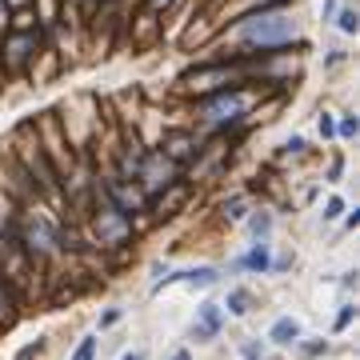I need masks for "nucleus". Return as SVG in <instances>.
Instances as JSON below:
<instances>
[{"label": "nucleus", "instance_id": "obj_1", "mask_svg": "<svg viewBox=\"0 0 360 360\" xmlns=\"http://www.w3.org/2000/svg\"><path fill=\"white\" fill-rule=\"evenodd\" d=\"M229 40L236 44V52H229L232 60H240V56H281L284 49L304 44L300 25H296V16L288 8H257V13H245L224 32V44Z\"/></svg>", "mask_w": 360, "mask_h": 360}, {"label": "nucleus", "instance_id": "obj_2", "mask_svg": "<svg viewBox=\"0 0 360 360\" xmlns=\"http://www.w3.org/2000/svg\"><path fill=\"white\" fill-rule=\"evenodd\" d=\"M252 101H257V92L240 89V84H236V89L208 92L205 101L196 104V120H200V124H208V129H229V124H236L240 116H248Z\"/></svg>", "mask_w": 360, "mask_h": 360}, {"label": "nucleus", "instance_id": "obj_3", "mask_svg": "<svg viewBox=\"0 0 360 360\" xmlns=\"http://www.w3.org/2000/svg\"><path fill=\"white\" fill-rule=\"evenodd\" d=\"M141 184L148 188V193H160V188H168V184H176V176H180V165L172 160V156H165L160 148L156 153H148L144 156V165H141Z\"/></svg>", "mask_w": 360, "mask_h": 360}, {"label": "nucleus", "instance_id": "obj_4", "mask_svg": "<svg viewBox=\"0 0 360 360\" xmlns=\"http://www.w3.org/2000/svg\"><path fill=\"white\" fill-rule=\"evenodd\" d=\"M32 56H40V32L37 28H32V32H8V37H4V65L13 68V72H20Z\"/></svg>", "mask_w": 360, "mask_h": 360}, {"label": "nucleus", "instance_id": "obj_5", "mask_svg": "<svg viewBox=\"0 0 360 360\" xmlns=\"http://www.w3.org/2000/svg\"><path fill=\"white\" fill-rule=\"evenodd\" d=\"M160 153H165V156H172L176 165H184L188 156H196V153H200V141H196L193 132H168V136H165V148H160Z\"/></svg>", "mask_w": 360, "mask_h": 360}, {"label": "nucleus", "instance_id": "obj_6", "mask_svg": "<svg viewBox=\"0 0 360 360\" xmlns=\"http://www.w3.org/2000/svg\"><path fill=\"white\" fill-rule=\"evenodd\" d=\"M269 340L272 345H296V340H300V324H296L292 316H281V321L272 324Z\"/></svg>", "mask_w": 360, "mask_h": 360}, {"label": "nucleus", "instance_id": "obj_7", "mask_svg": "<svg viewBox=\"0 0 360 360\" xmlns=\"http://www.w3.org/2000/svg\"><path fill=\"white\" fill-rule=\"evenodd\" d=\"M220 328V309L217 304H200V328H193L196 340H208V336H217Z\"/></svg>", "mask_w": 360, "mask_h": 360}, {"label": "nucleus", "instance_id": "obj_8", "mask_svg": "<svg viewBox=\"0 0 360 360\" xmlns=\"http://www.w3.org/2000/svg\"><path fill=\"white\" fill-rule=\"evenodd\" d=\"M108 193H112L124 208H141V193H136L132 184H124V180H108Z\"/></svg>", "mask_w": 360, "mask_h": 360}, {"label": "nucleus", "instance_id": "obj_9", "mask_svg": "<svg viewBox=\"0 0 360 360\" xmlns=\"http://www.w3.org/2000/svg\"><path fill=\"white\" fill-rule=\"evenodd\" d=\"M333 25L340 28L345 37H356V28H360V16H356V8H352V4H345V8H336Z\"/></svg>", "mask_w": 360, "mask_h": 360}, {"label": "nucleus", "instance_id": "obj_10", "mask_svg": "<svg viewBox=\"0 0 360 360\" xmlns=\"http://www.w3.org/2000/svg\"><path fill=\"white\" fill-rule=\"evenodd\" d=\"M336 136H340V141H352V136H356V116L352 112H345L336 120Z\"/></svg>", "mask_w": 360, "mask_h": 360}, {"label": "nucleus", "instance_id": "obj_11", "mask_svg": "<svg viewBox=\"0 0 360 360\" xmlns=\"http://www.w3.org/2000/svg\"><path fill=\"white\" fill-rule=\"evenodd\" d=\"M316 132H321L324 141H333V136H336V116L333 112H321V116H316Z\"/></svg>", "mask_w": 360, "mask_h": 360}, {"label": "nucleus", "instance_id": "obj_12", "mask_svg": "<svg viewBox=\"0 0 360 360\" xmlns=\"http://www.w3.org/2000/svg\"><path fill=\"white\" fill-rule=\"evenodd\" d=\"M229 309L236 312V316H245V312H248V292H245V288H236V292H229Z\"/></svg>", "mask_w": 360, "mask_h": 360}, {"label": "nucleus", "instance_id": "obj_13", "mask_svg": "<svg viewBox=\"0 0 360 360\" xmlns=\"http://www.w3.org/2000/svg\"><path fill=\"white\" fill-rule=\"evenodd\" d=\"M92 352H96V336H84L77 345V352H72V360H92Z\"/></svg>", "mask_w": 360, "mask_h": 360}, {"label": "nucleus", "instance_id": "obj_14", "mask_svg": "<svg viewBox=\"0 0 360 360\" xmlns=\"http://www.w3.org/2000/svg\"><path fill=\"white\" fill-rule=\"evenodd\" d=\"M248 13H257V8H284V0H240Z\"/></svg>", "mask_w": 360, "mask_h": 360}, {"label": "nucleus", "instance_id": "obj_15", "mask_svg": "<svg viewBox=\"0 0 360 360\" xmlns=\"http://www.w3.org/2000/svg\"><path fill=\"white\" fill-rule=\"evenodd\" d=\"M248 264H252V269H269V252H264V248H252V257H248Z\"/></svg>", "mask_w": 360, "mask_h": 360}, {"label": "nucleus", "instance_id": "obj_16", "mask_svg": "<svg viewBox=\"0 0 360 360\" xmlns=\"http://www.w3.org/2000/svg\"><path fill=\"white\" fill-rule=\"evenodd\" d=\"M340 212H345V200H340V196H333V200H328V208H324V220H336Z\"/></svg>", "mask_w": 360, "mask_h": 360}, {"label": "nucleus", "instance_id": "obj_17", "mask_svg": "<svg viewBox=\"0 0 360 360\" xmlns=\"http://www.w3.org/2000/svg\"><path fill=\"white\" fill-rule=\"evenodd\" d=\"M336 8H340V0H324V4H321V16H324V25H333Z\"/></svg>", "mask_w": 360, "mask_h": 360}, {"label": "nucleus", "instance_id": "obj_18", "mask_svg": "<svg viewBox=\"0 0 360 360\" xmlns=\"http://www.w3.org/2000/svg\"><path fill=\"white\" fill-rule=\"evenodd\" d=\"M284 153L300 156V153H304V141H300V136H292V141H284Z\"/></svg>", "mask_w": 360, "mask_h": 360}, {"label": "nucleus", "instance_id": "obj_19", "mask_svg": "<svg viewBox=\"0 0 360 360\" xmlns=\"http://www.w3.org/2000/svg\"><path fill=\"white\" fill-rule=\"evenodd\" d=\"M172 4H176V0H148V8H153V13H168Z\"/></svg>", "mask_w": 360, "mask_h": 360}, {"label": "nucleus", "instance_id": "obj_20", "mask_svg": "<svg viewBox=\"0 0 360 360\" xmlns=\"http://www.w3.org/2000/svg\"><path fill=\"white\" fill-rule=\"evenodd\" d=\"M340 60H345V52H340V49H328V56H324V65L333 68V65H340Z\"/></svg>", "mask_w": 360, "mask_h": 360}, {"label": "nucleus", "instance_id": "obj_21", "mask_svg": "<svg viewBox=\"0 0 360 360\" xmlns=\"http://www.w3.org/2000/svg\"><path fill=\"white\" fill-rule=\"evenodd\" d=\"M4 4H8V13H16V8H32L37 0H4Z\"/></svg>", "mask_w": 360, "mask_h": 360}, {"label": "nucleus", "instance_id": "obj_22", "mask_svg": "<svg viewBox=\"0 0 360 360\" xmlns=\"http://www.w3.org/2000/svg\"><path fill=\"white\" fill-rule=\"evenodd\" d=\"M8 25V4H4V0H0V28Z\"/></svg>", "mask_w": 360, "mask_h": 360}, {"label": "nucleus", "instance_id": "obj_23", "mask_svg": "<svg viewBox=\"0 0 360 360\" xmlns=\"http://www.w3.org/2000/svg\"><path fill=\"white\" fill-rule=\"evenodd\" d=\"M120 360H144V352H129V356H120Z\"/></svg>", "mask_w": 360, "mask_h": 360}, {"label": "nucleus", "instance_id": "obj_24", "mask_svg": "<svg viewBox=\"0 0 360 360\" xmlns=\"http://www.w3.org/2000/svg\"><path fill=\"white\" fill-rule=\"evenodd\" d=\"M172 360H188V352H184V348H180V352H172Z\"/></svg>", "mask_w": 360, "mask_h": 360}, {"label": "nucleus", "instance_id": "obj_25", "mask_svg": "<svg viewBox=\"0 0 360 360\" xmlns=\"http://www.w3.org/2000/svg\"><path fill=\"white\" fill-rule=\"evenodd\" d=\"M72 4H96V0H72Z\"/></svg>", "mask_w": 360, "mask_h": 360}, {"label": "nucleus", "instance_id": "obj_26", "mask_svg": "<svg viewBox=\"0 0 360 360\" xmlns=\"http://www.w3.org/2000/svg\"><path fill=\"white\" fill-rule=\"evenodd\" d=\"M96 4H104V0H96Z\"/></svg>", "mask_w": 360, "mask_h": 360}]
</instances>
